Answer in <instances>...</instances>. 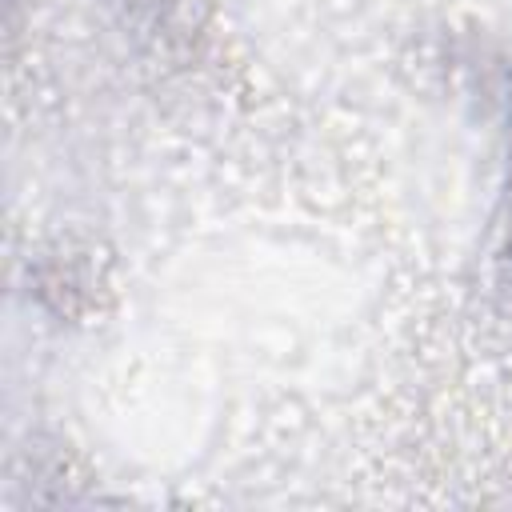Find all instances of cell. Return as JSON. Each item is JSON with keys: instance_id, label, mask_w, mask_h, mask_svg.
<instances>
[{"instance_id": "6da1fadb", "label": "cell", "mask_w": 512, "mask_h": 512, "mask_svg": "<svg viewBox=\"0 0 512 512\" xmlns=\"http://www.w3.org/2000/svg\"><path fill=\"white\" fill-rule=\"evenodd\" d=\"M508 248H512V240H508Z\"/></svg>"}]
</instances>
